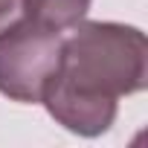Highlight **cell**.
<instances>
[{"instance_id":"cell-1","label":"cell","mask_w":148,"mask_h":148,"mask_svg":"<svg viewBox=\"0 0 148 148\" xmlns=\"http://www.w3.org/2000/svg\"><path fill=\"white\" fill-rule=\"evenodd\" d=\"M52 82L96 99L119 102L148 84V44L142 29L113 21H79L61 41Z\"/></svg>"},{"instance_id":"cell-2","label":"cell","mask_w":148,"mask_h":148,"mask_svg":"<svg viewBox=\"0 0 148 148\" xmlns=\"http://www.w3.org/2000/svg\"><path fill=\"white\" fill-rule=\"evenodd\" d=\"M61 41V32L29 21L0 35V93L23 105L41 102L47 84L58 73Z\"/></svg>"},{"instance_id":"cell-3","label":"cell","mask_w":148,"mask_h":148,"mask_svg":"<svg viewBox=\"0 0 148 148\" xmlns=\"http://www.w3.org/2000/svg\"><path fill=\"white\" fill-rule=\"evenodd\" d=\"M93 0H23L26 21L52 32L73 29L79 21H84Z\"/></svg>"},{"instance_id":"cell-4","label":"cell","mask_w":148,"mask_h":148,"mask_svg":"<svg viewBox=\"0 0 148 148\" xmlns=\"http://www.w3.org/2000/svg\"><path fill=\"white\" fill-rule=\"evenodd\" d=\"M26 23V6L23 0H0V35H6Z\"/></svg>"}]
</instances>
